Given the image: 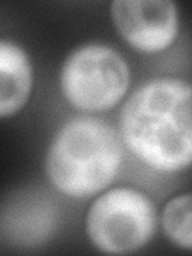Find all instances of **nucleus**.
<instances>
[{
    "mask_svg": "<svg viewBox=\"0 0 192 256\" xmlns=\"http://www.w3.org/2000/svg\"><path fill=\"white\" fill-rule=\"evenodd\" d=\"M120 130L133 154L164 172L190 164V86L178 78H157L132 94Z\"/></svg>",
    "mask_w": 192,
    "mask_h": 256,
    "instance_id": "f257e3e1",
    "label": "nucleus"
},
{
    "mask_svg": "<svg viewBox=\"0 0 192 256\" xmlns=\"http://www.w3.org/2000/svg\"><path fill=\"white\" fill-rule=\"evenodd\" d=\"M122 162L116 132L102 120L78 117L68 122L50 146L46 173L66 196L86 197L114 180Z\"/></svg>",
    "mask_w": 192,
    "mask_h": 256,
    "instance_id": "f03ea898",
    "label": "nucleus"
},
{
    "mask_svg": "<svg viewBox=\"0 0 192 256\" xmlns=\"http://www.w3.org/2000/svg\"><path fill=\"white\" fill-rule=\"evenodd\" d=\"M130 72L117 52L104 45H85L64 62L61 86L68 101L84 110H102L122 100Z\"/></svg>",
    "mask_w": 192,
    "mask_h": 256,
    "instance_id": "7ed1b4c3",
    "label": "nucleus"
},
{
    "mask_svg": "<svg viewBox=\"0 0 192 256\" xmlns=\"http://www.w3.org/2000/svg\"><path fill=\"white\" fill-rule=\"evenodd\" d=\"M86 230L101 252L132 253L146 245L154 234V205L133 189L106 192L88 212Z\"/></svg>",
    "mask_w": 192,
    "mask_h": 256,
    "instance_id": "20e7f679",
    "label": "nucleus"
},
{
    "mask_svg": "<svg viewBox=\"0 0 192 256\" xmlns=\"http://www.w3.org/2000/svg\"><path fill=\"white\" fill-rule=\"evenodd\" d=\"M110 12L118 32L140 52L165 50L176 37V8L168 0H117Z\"/></svg>",
    "mask_w": 192,
    "mask_h": 256,
    "instance_id": "39448f33",
    "label": "nucleus"
},
{
    "mask_svg": "<svg viewBox=\"0 0 192 256\" xmlns=\"http://www.w3.org/2000/svg\"><path fill=\"white\" fill-rule=\"evenodd\" d=\"M32 86V69L26 52L0 40V117L12 116L26 104Z\"/></svg>",
    "mask_w": 192,
    "mask_h": 256,
    "instance_id": "423d86ee",
    "label": "nucleus"
},
{
    "mask_svg": "<svg viewBox=\"0 0 192 256\" xmlns=\"http://www.w3.org/2000/svg\"><path fill=\"white\" fill-rule=\"evenodd\" d=\"M10 208L4 218L10 222V226L16 224L18 229H14L12 234L13 237L21 230V237L26 240L34 237L36 240H40L50 230V224L53 221V208H50V204L44 202L37 196H26L24 198H18L12 204Z\"/></svg>",
    "mask_w": 192,
    "mask_h": 256,
    "instance_id": "0eeeda50",
    "label": "nucleus"
},
{
    "mask_svg": "<svg viewBox=\"0 0 192 256\" xmlns=\"http://www.w3.org/2000/svg\"><path fill=\"white\" fill-rule=\"evenodd\" d=\"M164 226L176 245L189 250L190 248V196L184 194L174 197L165 206Z\"/></svg>",
    "mask_w": 192,
    "mask_h": 256,
    "instance_id": "6e6552de",
    "label": "nucleus"
}]
</instances>
